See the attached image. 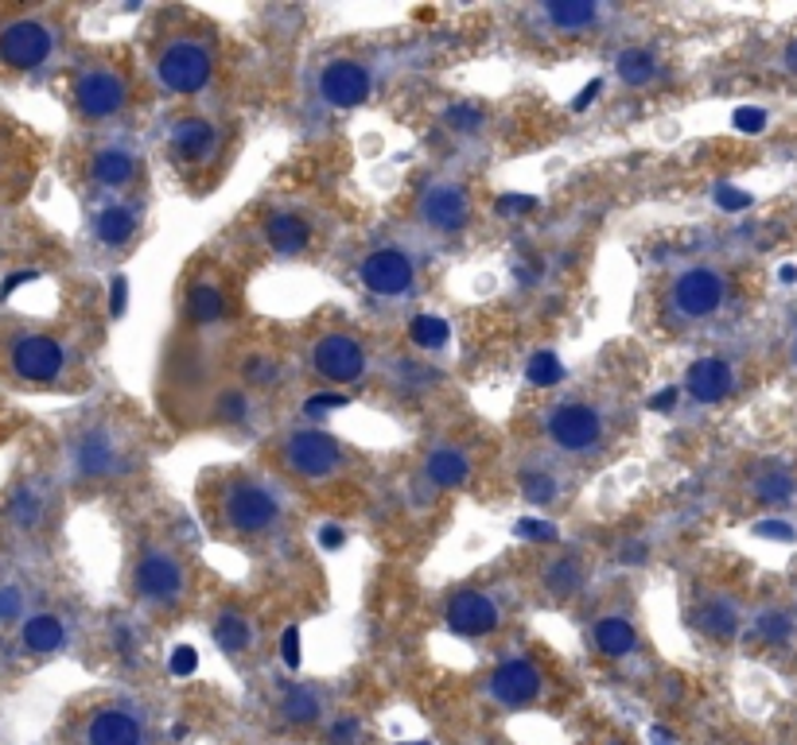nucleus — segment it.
<instances>
[{
  "instance_id": "2f4dec72",
  "label": "nucleus",
  "mask_w": 797,
  "mask_h": 745,
  "mask_svg": "<svg viewBox=\"0 0 797 745\" xmlns=\"http://www.w3.org/2000/svg\"><path fill=\"white\" fill-rule=\"evenodd\" d=\"M409 339L421 350H444L447 339H452V327L439 315H417L409 327Z\"/></svg>"
},
{
  "instance_id": "9d476101",
  "label": "nucleus",
  "mask_w": 797,
  "mask_h": 745,
  "mask_svg": "<svg viewBox=\"0 0 797 745\" xmlns=\"http://www.w3.org/2000/svg\"><path fill=\"white\" fill-rule=\"evenodd\" d=\"M137 594L152 606H167L184 594V571L167 552H149L137 567Z\"/></svg>"
},
{
  "instance_id": "37998d69",
  "label": "nucleus",
  "mask_w": 797,
  "mask_h": 745,
  "mask_svg": "<svg viewBox=\"0 0 797 745\" xmlns=\"http://www.w3.org/2000/svg\"><path fill=\"white\" fill-rule=\"evenodd\" d=\"M759 632L766 641H786L789 637V622L782 614H762L759 617Z\"/></svg>"
},
{
  "instance_id": "ddd939ff",
  "label": "nucleus",
  "mask_w": 797,
  "mask_h": 745,
  "mask_svg": "<svg viewBox=\"0 0 797 745\" xmlns=\"http://www.w3.org/2000/svg\"><path fill=\"white\" fill-rule=\"evenodd\" d=\"M421 217L436 234H456L471 217V202H467V194L459 191L456 182H436L421 199Z\"/></svg>"
},
{
  "instance_id": "2eb2a0df",
  "label": "nucleus",
  "mask_w": 797,
  "mask_h": 745,
  "mask_svg": "<svg viewBox=\"0 0 797 745\" xmlns=\"http://www.w3.org/2000/svg\"><path fill=\"white\" fill-rule=\"evenodd\" d=\"M491 695L506 707H526L541 695V672L529 660H509V664L494 667V676L487 679Z\"/></svg>"
},
{
  "instance_id": "0eeeda50",
  "label": "nucleus",
  "mask_w": 797,
  "mask_h": 745,
  "mask_svg": "<svg viewBox=\"0 0 797 745\" xmlns=\"http://www.w3.org/2000/svg\"><path fill=\"white\" fill-rule=\"evenodd\" d=\"M277 497L269 494V489L254 486V482H237V486H230L226 494V520L234 524L237 532H265L272 529V520H277Z\"/></svg>"
},
{
  "instance_id": "c9c22d12",
  "label": "nucleus",
  "mask_w": 797,
  "mask_h": 745,
  "mask_svg": "<svg viewBox=\"0 0 797 745\" xmlns=\"http://www.w3.org/2000/svg\"><path fill=\"white\" fill-rule=\"evenodd\" d=\"M521 497L534 505L556 501V482H552L544 470H526V474H521Z\"/></svg>"
},
{
  "instance_id": "13d9d810",
  "label": "nucleus",
  "mask_w": 797,
  "mask_h": 745,
  "mask_svg": "<svg viewBox=\"0 0 797 745\" xmlns=\"http://www.w3.org/2000/svg\"><path fill=\"white\" fill-rule=\"evenodd\" d=\"M794 354H797V342H794Z\"/></svg>"
},
{
  "instance_id": "c756f323",
  "label": "nucleus",
  "mask_w": 797,
  "mask_h": 745,
  "mask_svg": "<svg viewBox=\"0 0 797 745\" xmlns=\"http://www.w3.org/2000/svg\"><path fill=\"white\" fill-rule=\"evenodd\" d=\"M211 632H214V641H219V649L230 652V657L249 649V622L242 614H222Z\"/></svg>"
},
{
  "instance_id": "f704fd0d",
  "label": "nucleus",
  "mask_w": 797,
  "mask_h": 745,
  "mask_svg": "<svg viewBox=\"0 0 797 745\" xmlns=\"http://www.w3.org/2000/svg\"><path fill=\"white\" fill-rule=\"evenodd\" d=\"M284 714H289L292 722H316L319 719V699L307 687H292L289 695H284Z\"/></svg>"
},
{
  "instance_id": "dca6fc26",
  "label": "nucleus",
  "mask_w": 797,
  "mask_h": 745,
  "mask_svg": "<svg viewBox=\"0 0 797 745\" xmlns=\"http://www.w3.org/2000/svg\"><path fill=\"white\" fill-rule=\"evenodd\" d=\"M736 385V369L724 362V357H701V362L689 365V377H684V389H689L692 400L701 404H716L731 392Z\"/></svg>"
},
{
  "instance_id": "72a5a7b5",
  "label": "nucleus",
  "mask_w": 797,
  "mask_h": 745,
  "mask_svg": "<svg viewBox=\"0 0 797 745\" xmlns=\"http://www.w3.org/2000/svg\"><path fill=\"white\" fill-rule=\"evenodd\" d=\"M526 377H529V385H537V389H552V385H561V381H564V365H561V357L549 354V350H541V354L529 357Z\"/></svg>"
},
{
  "instance_id": "c85d7f7f",
  "label": "nucleus",
  "mask_w": 797,
  "mask_h": 745,
  "mask_svg": "<svg viewBox=\"0 0 797 745\" xmlns=\"http://www.w3.org/2000/svg\"><path fill=\"white\" fill-rule=\"evenodd\" d=\"M614 70H619V79L626 82V86H646L649 79H657V59L646 51V47H626V51H619V59H614Z\"/></svg>"
},
{
  "instance_id": "49530a36",
  "label": "nucleus",
  "mask_w": 797,
  "mask_h": 745,
  "mask_svg": "<svg viewBox=\"0 0 797 745\" xmlns=\"http://www.w3.org/2000/svg\"><path fill=\"white\" fill-rule=\"evenodd\" d=\"M716 202L719 210H747L751 206V194L736 191V187H716Z\"/></svg>"
},
{
  "instance_id": "603ef678",
  "label": "nucleus",
  "mask_w": 797,
  "mask_h": 745,
  "mask_svg": "<svg viewBox=\"0 0 797 745\" xmlns=\"http://www.w3.org/2000/svg\"><path fill=\"white\" fill-rule=\"evenodd\" d=\"M599 90H603V82H587V86L584 90H579V97H576V102H572V109H576V114H584V109H587V105H591V102H596V97H599Z\"/></svg>"
},
{
  "instance_id": "5701e85b",
  "label": "nucleus",
  "mask_w": 797,
  "mask_h": 745,
  "mask_svg": "<svg viewBox=\"0 0 797 745\" xmlns=\"http://www.w3.org/2000/svg\"><path fill=\"white\" fill-rule=\"evenodd\" d=\"M90 175H94L97 182H106V187H125V182L137 175V159H132V152H125V147H102V152H94Z\"/></svg>"
},
{
  "instance_id": "f03ea898",
  "label": "nucleus",
  "mask_w": 797,
  "mask_h": 745,
  "mask_svg": "<svg viewBox=\"0 0 797 745\" xmlns=\"http://www.w3.org/2000/svg\"><path fill=\"white\" fill-rule=\"evenodd\" d=\"M55 47V32L36 16H12L0 24V62L9 70H36Z\"/></svg>"
},
{
  "instance_id": "79ce46f5",
  "label": "nucleus",
  "mask_w": 797,
  "mask_h": 745,
  "mask_svg": "<svg viewBox=\"0 0 797 745\" xmlns=\"http://www.w3.org/2000/svg\"><path fill=\"white\" fill-rule=\"evenodd\" d=\"M125 307H129V280L117 272V276L109 280V315H114V319H121Z\"/></svg>"
},
{
  "instance_id": "a878e982",
  "label": "nucleus",
  "mask_w": 797,
  "mask_h": 745,
  "mask_svg": "<svg viewBox=\"0 0 797 745\" xmlns=\"http://www.w3.org/2000/svg\"><path fill=\"white\" fill-rule=\"evenodd\" d=\"M696 625H701L704 632H712L716 641H727V637H736V629H739V610L724 599H712L696 610Z\"/></svg>"
},
{
  "instance_id": "7c9ffc66",
  "label": "nucleus",
  "mask_w": 797,
  "mask_h": 745,
  "mask_svg": "<svg viewBox=\"0 0 797 745\" xmlns=\"http://www.w3.org/2000/svg\"><path fill=\"white\" fill-rule=\"evenodd\" d=\"M584 582V571H579L576 559H556V564L544 571V590H549L552 599H572Z\"/></svg>"
},
{
  "instance_id": "6ab92c4d",
  "label": "nucleus",
  "mask_w": 797,
  "mask_h": 745,
  "mask_svg": "<svg viewBox=\"0 0 797 745\" xmlns=\"http://www.w3.org/2000/svg\"><path fill=\"white\" fill-rule=\"evenodd\" d=\"M424 474H429L432 486L456 489L471 477V459H467L464 451H456V447H439V451H432L429 462H424Z\"/></svg>"
},
{
  "instance_id": "aec40b11",
  "label": "nucleus",
  "mask_w": 797,
  "mask_h": 745,
  "mask_svg": "<svg viewBox=\"0 0 797 745\" xmlns=\"http://www.w3.org/2000/svg\"><path fill=\"white\" fill-rule=\"evenodd\" d=\"M214 144V129L202 117H184V121L172 125V147L176 156L184 159H202Z\"/></svg>"
},
{
  "instance_id": "58836bf2",
  "label": "nucleus",
  "mask_w": 797,
  "mask_h": 745,
  "mask_svg": "<svg viewBox=\"0 0 797 745\" xmlns=\"http://www.w3.org/2000/svg\"><path fill=\"white\" fill-rule=\"evenodd\" d=\"M447 125L456 132H467V137H471V132L482 129V114L474 105H456V109H447Z\"/></svg>"
},
{
  "instance_id": "ea45409f",
  "label": "nucleus",
  "mask_w": 797,
  "mask_h": 745,
  "mask_svg": "<svg viewBox=\"0 0 797 745\" xmlns=\"http://www.w3.org/2000/svg\"><path fill=\"white\" fill-rule=\"evenodd\" d=\"M242 372H246L249 385H272L277 377H281V365L269 362V357H249L246 369H242Z\"/></svg>"
},
{
  "instance_id": "f257e3e1",
  "label": "nucleus",
  "mask_w": 797,
  "mask_h": 745,
  "mask_svg": "<svg viewBox=\"0 0 797 745\" xmlns=\"http://www.w3.org/2000/svg\"><path fill=\"white\" fill-rule=\"evenodd\" d=\"M4 365H9L16 381L51 385L67 372V346L55 334H39V330L12 334L9 346H4Z\"/></svg>"
},
{
  "instance_id": "8fccbe9b",
  "label": "nucleus",
  "mask_w": 797,
  "mask_h": 745,
  "mask_svg": "<svg viewBox=\"0 0 797 745\" xmlns=\"http://www.w3.org/2000/svg\"><path fill=\"white\" fill-rule=\"evenodd\" d=\"M342 544H347V536H342L339 524H324V529H319V547H324V552H339Z\"/></svg>"
},
{
  "instance_id": "9b49d317",
  "label": "nucleus",
  "mask_w": 797,
  "mask_h": 745,
  "mask_svg": "<svg viewBox=\"0 0 797 745\" xmlns=\"http://www.w3.org/2000/svg\"><path fill=\"white\" fill-rule=\"evenodd\" d=\"M359 276L374 295H405V292H412L417 272H412V260L405 257L401 249H382V252H374V257L362 260Z\"/></svg>"
},
{
  "instance_id": "bb28decb",
  "label": "nucleus",
  "mask_w": 797,
  "mask_h": 745,
  "mask_svg": "<svg viewBox=\"0 0 797 745\" xmlns=\"http://www.w3.org/2000/svg\"><path fill=\"white\" fill-rule=\"evenodd\" d=\"M794 494H797V482L786 466H762L759 477H754V497H759V501L786 505V501H794Z\"/></svg>"
},
{
  "instance_id": "423d86ee",
  "label": "nucleus",
  "mask_w": 797,
  "mask_h": 745,
  "mask_svg": "<svg viewBox=\"0 0 797 745\" xmlns=\"http://www.w3.org/2000/svg\"><path fill=\"white\" fill-rule=\"evenodd\" d=\"M724 304V276L712 269H689L673 284V307L684 319H708Z\"/></svg>"
},
{
  "instance_id": "7ed1b4c3",
  "label": "nucleus",
  "mask_w": 797,
  "mask_h": 745,
  "mask_svg": "<svg viewBox=\"0 0 797 745\" xmlns=\"http://www.w3.org/2000/svg\"><path fill=\"white\" fill-rule=\"evenodd\" d=\"M211 51L195 39H176V44L167 47L156 62V74L172 94H199L207 82H211Z\"/></svg>"
},
{
  "instance_id": "6e6552de",
  "label": "nucleus",
  "mask_w": 797,
  "mask_h": 745,
  "mask_svg": "<svg viewBox=\"0 0 797 745\" xmlns=\"http://www.w3.org/2000/svg\"><path fill=\"white\" fill-rule=\"evenodd\" d=\"M284 459H289V466L296 470V474L304 477H327L339 470L342 454L339 447H335L331 435L324 431H296L289 439V447H284Z\"/></svg>"
},
{
  "instance_id": "39448f33",
  "label": "nucleus",
  "mask_w": 797,
  "mask_h": 745,
  "mask_svg": "<svg viewBox=\"0 0 797 745\" xmlns=\"http://www.w3.org/2000/svg\"><path fill=\"white\" fill-rule=\"evenodd\" d=\"M549 439L569 454L596 451L603 442V419L596 407L587 404H564L549 416Z\"/></svg>"
},
{
  "instance_id": "de8ad7c7",
  "label": "nucleus",
  "mask_w": 797,
  "mask_h": 745,
  "mask_svg": "<svg viewBox=\"0 0 797 745\" xmlns=\"http://www.w3.org/2000/svg\"><path fill=\"white\" fill-rule=\"evenodd\" d=\"M281 657H284V664H289V667H300V629H296V625H289V629H284Z\"/></svg>"
},
{
  "instance_id": "a211bd4d",
  "label": "nucleus",
  "mask_w": 797,
  "mask_h": 745,
  "mask_svg": "<svg viewBox=\"0 0 797 745\" xmlns=\"http://www.w3.org/2000/svg\"><path fill=\"white\" fill-rule=\"evenodd\" d=\"M74 462H79V470H82V474H90V477H102V474H114V470H121V454H117L114 439H109L106 431L82 435L79 451H74Z\"/></svg>"
},
{
  "instance_id": "4d7b16f0",
  "label": "nucleus",
  "mask_w": 797,
  "mask_h": 745,
  "mask_svg": "<svg viewBox=\"0 0 797 745\" xmlns=\"http://www.w3.org/2000/svg\"><path fill=\"white\" fill-rule=\"evenodd\" d=\"M409 745H424V742H409Z\"/></svg>"
},
{
  "instance_id": "a18cd8bd",
  "label": "nucleus",
  "mask_w": 797,
  "mask_h": 745,
  "mask_svg": "<svg viewBox=\"0 0 797 745\" xmlns=\"http://www.w3.org/2000/svg\"><path fill=\"white\" fill-rule=\"evenodd\" d=\"M499 210L502 214H529V210H537V199L534 194H502Z\"/></svg>"
},
{
  "instance_id": "393cba45",
  "label": "nucleus",
  "mask_w": 797,
  "mask_h": 745,
  "mask_svg": "<svg viewBox=\"0 0 797 745\" xmlns=\"http://www.w3.org/2000/svg\"><path fill=\"white\" fill-rule=\"evenodd\" d=\"M544 16L564 32H584V27L596 24L599 4L596 0H552V4H544Z\"/></svg>"
},
{
  "instance_id": "20e7f679",
  "label": "nucleus",
  "mask_w": 797,
  "mask_h": 745,
  "mask_svg": "<svg viewBox=\"0 0 797 745\" xmlns=\"http://www.w3.org/2000/svg\"><path fill=\"white\" fill-rule=\"evenodd\" d=\"M129 97V86L117 70L109 67H86L74 79V105H79V114L86 121H102V117H114L117 109L125 105Z\"/></svg>"
},
{
  "instance_id": "c03bdc74",
  "label": "nucleus",
  "mask_w": 797,
  "mask_h": 745,
  "mask_svg": "<svg viewBox=\"0 0 797 745\" xmlns=\"http://www.w3.org/2000/svg\"><path fill=\"white\" fill-rule=\"evenodd\" d=\"M195 667H199V657H195L191 645H179V649H172V676H191Z\"/></svg>"
},
{
  "instance_id": "f3484780",
  "label": "nucleus",
  "mask_w": 797,
  "mask_h": 745,
  "mask_svg": "<svg viewBox=\"0 0 797 745\" xmlns=\"http://www.w3.org/2000/svg\"><path fill=\"white\" fill-rule=\"evenodd\" d=\"M86 745H141V722L129 711H97L86 726Z\"/></svg>"
},
{
  "instance_id": "6e6d98bb",
  "label": "nucleus",
  "mask_w": 797,
  "mask_h": 745,
  "mask_svg": "<svg viewBox=\"0 0 797 745\" xmlns=\"http://www.w3.org/2000/svg\"><path fill=\"white\" fill-rule=\"evenodd\" d=\"M786 62H789V70H797V44L786 47Z\"/></svg>"
},
{
  "instance_id": "4be33fe9",
  "label": "nucleus",
  "mask_w": 797,
  "mask_h": 745,
  "mask_svg": "<svg viewBox=\"0 0 797 745\" xmlns=\"http://www.w3.org/2000/svg\"><path fill=\"white\" fill-rule=\"evenodd\" d=\"M24 649L27 652H39V657H47V652H59L62 641H67V629H62V622L55 614H36L24 622Z\"/></svg>"
},
{
  "instance_id": "e433bc0d",
  "label": "nucleus",
  "mask_w": 797,
  "mask_h": 745,
  "mask_svg": "<svg viewBox=\"0 0 797 745\" xmlns=\"http://www.w3.org/2000/svg\"><path fill=\"white\" fill-rule=\"evenodd\" d=\"M246 412H249V400L242 392H222L219 404H214V416L222 424H237V419H246Z\"/></svg>"
},
{
  "instance_id": "b1692460",
  "label": "nucleus",
  "mask_w": 797,
  "mask_h": 745,
  "mask_svg": "<svg viewBox=\"0 0 797 745\" xmlns=\"http://www.w3.org/2000/svg\"><path fill=\"white\" fill-rule=\"evenodd\" d=\"M307 241H312V229H307V222L300 214H277L269 222V245L277 252H284V257L307 249Z\"/></svg>"
},
{
  "instance_id": "5fc2aeb1",
  "label": "nucleus",
  "mask_w": 797,
  "mask_h": 745,
  "mask_svg": "<svg viewBox=\"0 0 797 745\" xmlns=\"http://www.w3.org/2000/svg\"><path fill=\"white\" fill-rule=\"evenodd\" d=\"M351 734H354V722H351V719L342 722V726H335V742H347V737H351Z\"/></svg>"
},
{
  "instance_id": "864d4df0",
  "label": "nucleus",
  "mask_w": 797,
  "mask_h": 745,
  "mask_svg": "<svg viewBox=\"0 0 797 745\" xmlns=\"http://www.w3.org/2000/svg\"><path fill=\"white\" fill-rule=\"evenodd\" d=\"M677 397H681V389H661L654 400H649V407H654V412H669V407L677 404Z\"/></svg>"
},
{
  "instance_id": "412c9836",
  "label": "nucleus",
  "mask_w": 797,
  "mask_h": 745,
  "mask_svg": "<svg viewBox=\"0 0 797 745\" xmlns=\"http://www.w3.org/2000/svg\"><path fill=\"white\" fill-rule=\"evenodd\" d=\"M634 625L626 622V617L611 614V617H599L596 622V649L603 652V657L619 660V657H631L634 652Z\"/></svg>"
},
{
  "instance_id": "3c124183",
  "label": "nucleus",
  "mask_w": 797,
  "mask_h": 745,
  "mask_svg": "<svg viewBox=\"0 0 797 745\" xmlns=\"http://www.w3.org/2000/svg\"><path fill=\"white\" fill-rule=\"evenodd\" d=\"M754 532H759V536H774V540H794L797 536V532L789 529V524H782V520H762Z\"/></svg>"
},
{
  "instance_id": "cd10ccee",
  "label": "nucleus",
  "mask_w": 797,
  "mask_h": 745,
  "mask_svg": "<svg viewBox=\"0 0 797 745\" xmlns=\"http://www.w3.org/2000/svg\"><path fill=\"white\" fill-rule=\"evenodd\" d=\"M94 234H97V241H106V245H125L132 234H137V214H132L129 206L102 210L94 222Z\"/></svg>"
},
{
  "instance_id": "4468645a",
  "label": "nucleus",
  "mask_w": 797,
  "mask_h": 745,
  "mask_svg": "<svg viewBox=\"0 0 797 745\" xmlns=\"http://www.w3.org/2000/svg\"><path fill=\"white\" fill-rule=\"evenodd\" d=\"M447 625L464 637H482V632L499 629V606L482 590H459L456 599L447 602Z\"/></svg>"
},
{
  "instance_id": "473e14b6",
  "label": "nucleus",
  "mask_w": 797,
  "mask_h": 745,
  "mask_svg": "<svg viewBox=\"0 0 797 745\" xmlns=\"http://www.w3.org/2000/svg\"><path fill=\"white\" fill-rule=\"evenodd\" d=\"M222 295L214 284H195L191 295H187V315H191V322H214L222 319Z\"/></svg>"
},
{
  "instance_id": "a19ab883",
  "label": "nucleus",
  "mask_w": 797,
  "mask_h": 745,
  "mask_svg": "<svg viewBox=\"0 0 797 745\" xmlns=\"http://www.w3.org/2000/svg\"><path fill=\"white\" fill-rule=\"evenodd\" d=\"M351 400L342 397V392H319V397H312L304 404L307 416H331V412H339V407H347Z\"/></svg>"
},
{
  "instance_id": "1a4fd4ad",
  "label": "nucleus",
  "mask_w": 797,
  "mask_h": 745,
  "mask_svg": "<svg viewBox=\"0 0 797 745\" xmlns=\"http://www.w3.org/2000/svg\"><path fill=\"white\" fill-rule=\"evenodd\" d=\"M312 362H316L319 377H327V381H335V385H354L362 377V369H366L362 346L354 339H347V334H327V339H319Z\"/></svg>"
},
{
  "instance_id": "4c0bfd02",
  "label": "nucleus",
  "mask_w": 797,
  "mask_h": 745,
  "mask_svg": "<svg viewBox=\"0 0 797 745\" xmlns=\"http://www.w3.org/2000/svg\"><path fill=\"white\" fill-rule=\"evenodd\" d=\"M514 532L521 540H534V544H552V540H556V524H549V520H537V517H521Z\"/></svg>"
},
{
  "instance_id": "09e8293b",
  "label": "nucleus",
  "mask_w": 797,
  "mask_h": 745,
  "mask_svg": "<svg viewBox=\"0 0 797 745\" xmlns=\"http://www.w3.org/2000/svg\"><path fill=\"white\" fill-rule=\"evenodd\" d=\"M762 125H766V114H762V109H736V129L762 132Z\"/></svg>"
},
{
  "instance_id": "f8f14e48",
  "label": "nucleus",
  "mask_w": 797,
  "mask_h": 745,
  "mask_svg": "<svg viewBox=\"0 0 797 745\" xmlns=\"http://www.w3.org/2000/svg\"><path fill=\"white\" fill-rule=\"evenodd\" d=\"M319 94L335 105V109H354L370 97V74L362 62L339 59L319 74Z\"/></svg>"
}]
</instances>
